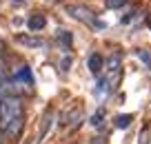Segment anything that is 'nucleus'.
<instances>
[{
	"label": "nucleus",
	"mask_w": 151,
	"mask_h": 144,
	"mask_svg": "<svg viewBox=\"0 0 151 144\" xmlns=\"http://www.w3.org/2000/svg\"><path fill=\"white\" fill-rule=\"evenodd\" d=\"M24 113L22 102L18 95H2L0 100V135L5 138H16L22 131Z\"/></svg>",
	"instance_id": "obj_1"
},
{
	"label": "nucleus",
	"mask_w": 151,
	"mask_h": 144,
	"mask_svg": "<svg viewBox=\"0 0 151 144\" xmlns=\"http://www.w3.org/2000/svg\"><path fill=\"white\" fill-rule=\"evenodd\" d=\"M120 64H122L120 56H118V53H113V56L109 58V64L104 67L102 75H100L98 87H96V95H98V98L107 95V93L113 89V84L118 82V78H120Z\"/></svg>",
	"instance_id": "obj_2"
},
{
	"label": "nucleus",
	"mask_w": 151,
	"mask_h": 144,
	"mask_svg": "<svg viewBox=\"0 0 151 144\" xmlns=\"http://www.w3.org/2000/svg\"><path fill=\"white\" fill-rule=\"evenodd\" d=\"M67 14H71L76 20H80V22H87V24H93V27H100L102 29L104 24L102 22H96V18H93V14H91L87 7H76V5H71V7H67Z\"/></svg>",
	"instance_id": "obj_3"
},
{
	"label": "nucleus",
	"mask_w": 151,
	"mask_h": 144,
	"mask_svg": "<svg viewBox=\"0 0 151 144\" xmlns=\"http://www.w3.org/2000/svg\"><path fill=\"white\" fill-rule=\"evenodd\" d=\"M87 67H89L91 75H96V78H100L104 71V58L100 56V53H91L89 58H87Z\"/></svg>",
	"instance_id": "obj_4"
},
{
	"label": "nucleus",
	"mask_w": 151,
	"mask_h": 144,
	"mask_svg": "<svg viewBox=\"0 0 151 144\" xmlns=\"http://www.w3.org/2000/svg\"><path fill=\"white\" fill-rule=\"evenodd\" d=\"M45 24H47V20H45V16H31V18L27 20V27H29V31H42L45 29Z\"/></svg>",
	"instance_id": "obj_5"
},
{
	"label": "nucleus",
	"mask_w": 151,
	"mask_h": 144,
	"mask_svg": "<svg viewBox=\"0 0 151 144\" xmlns=\"http://www.w3.org/2000/svg\"><path fill=\"white\" fill-rule=\"evenodd\" d=\"M18 42L24 47H45V40L40 38H31V36H18Z\"/></svg>",
	"instance_id": "obj_6"
},
{
	"label": "nucleus",
	"mask_w": 151,
	"mask_h": 144,
	"mask_svg": "<svg viewBox=\"0 0 151 144\" xmlns=\"http://www.w3.org/2000/svg\"><path fill=\"white\" fill-rule=\"evenodd\" d=\"M16 78H18L20 82H24V84H33V75H31V71H29V67H20Z\"/></svg>",
	"instance_id": "obj_7"
},
{
	"label": "nucleus",
	"mask_w": 151,
	"mask_h": 144,
	"mask_svg": "<svg viewBox=\"0 0 151 144\" xmlns=\"http://www.w3.org/2000/svg\"><path fill=\"white\" fill-rule=\"evenodd\" d=\"M131 120H133V117L129 115V113H124V115H118V117H116V120H113V124L118 126V129H127Z\"/></svg>",
	"instance_id": "obj_8"
},
{
	"label": "nucleus",
	"mask_w": 151,
	"mask_h": 144,
	"mask_svg": "<svg viewBox=\"0 0 151 144\" xmlns=\"http://www.w3.org/2000/svg\"><path fill=\"white\" fill-rule=\"evenodd\" d=\"M71 40H73V38H71V33H69V31H58V42H62L67 49L71 47Z\"/></svg>",
	"instance_id": "obj_9"
},
{
	"label": "nucleus",
	"mask_w": 151,
	"mask_h": 144,
	"mask_svg": "<svg viewBox=\"0 0 151 144\" xmlns=\"http://www.w3.org/2000/svg\"><path fill=\"white\" fill-rule=\"evenodd\" d=\"M102 120H104V109H98V113L91 115V124L93 126H102Z\"/></svg>",
	"instance_id": "obj_10"
},
{
	"label": "nucleus",
	"mask_w": 151,
	"mask_h": 144,
	"mask_svg": "<svg viewBox=\"0 0 151 144\" xmlns=\"http://www.w3.org/2000/svg\"><path fill=\"white\" fill-rule=\"evenodd\" d=\"M127 0H107V7L109 9H118V7H124Z\"/></svg>",
	"instance_id": "obj_11"
},
{
	"label": "nucleus",
	"mask_w": 151,
	"mask_h": 144,
	"mask_svg": "<svg viewBox=\"0 0 151 144\" xmlns=\"http://www.w3.org/2000/svg\"><path fill=\"white\" fill-rule=\"evenodd\" d=\"M138 56H140V60H142V62H145V64H147V67H151V56H147V53H145V51H138Z\"/></svg>",
	"instance_id": "obj_12"
},
{
	"label": "nucleus",
	"mask_w": 151,
	"mask_h": 144,
	"mask_svg": "<svg viewBox=\"0 0 151 144\" xmlns=\"http://www.w3.org/2000/svg\"><path fill=\"white\" fill-rule=\"evenodd\" d=\"M5 71H7V62H5V58H0V78L5 75Z\"/></svg>",
	"instance_id": "obj_13"
},
{
	"label": "nucleus",
	"mask_w": 151,
	"mask_h": 144,
	"mask_svg": "<svg viewBox=\"0 0 151 144\" xmlns=\"http://www.w3.org/2000/svg\"><path fill=\"white\" fill-rule=\"evenodd\" d=\"M0 49H2V40H0Z\"/></svg>",
	"instance_id": "obj_14"
},
{
	"label": "nucleus",
	"mask_w": 151,
	"mask_h": 144,
	"mask_svg": "<svg viewBox=\"0 0 151 144\" xmlns=\"http://www.w3.org/2000/svg\"><path fill=\"white\" fill-rule=\"evenodd\" d=\"M16 2H22V0H16Z\"/></svg>",
	"instance_id": "obj_15"
}]
</instances>
